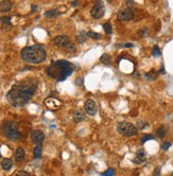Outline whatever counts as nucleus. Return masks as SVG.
I'll use <instances>...</instances> for the list:
<instances>
[{"mask_svg": "<svg viewBox=\"0 0 173 176\" xmlns=\"http://www.w3.org/2000/svg\"><path fill=\"white\" fill-rule=\"evenodd\" d=\"M147 125H148V123H147V122H143V121H138V123H137V127L140 128V129H143Z\"/></svg>", "mask_w": 173, "mask_h": 176, "instance_id": "30", "label": "nucleus"}, {"mask_svg": "<svg viewBox=\"0 0 173 176\" xmlns=\"http://www.w3.org/2000/svg\"><path fill=\"white\" fill-rule=\"evenodd\" d=\"M76 4H78V2H76V1H74V2L72 3V5H76Z\"/></svg>", "mask_w": 173, "mask_h": 176, "instance_id": "35", "label": "nucleus"}, {"mask_svg": "<svg viewBox=\"0 0 173 176\" xmlns=\"http://www.w3.org/2000/svg\"><path fill=\"white\" fill-rule=\"evenodd\" d=\"M59 14H60V12L57 10H50L45 13V17H47V18L55 17V16H57Z\"/></svg>", "mask_w": 173, "mask_h": 176, "instance_id": "21", "label": "nucleus"}, {"mask_svg": "<svg viewBox=\"0 0 173 176\" xmlns=\"http://www.w3.org/2000/svg\"><path fill=\"white\" fill-rule=\"evenodd\" d=\"M65 50H66L67 52H73V51L76 50V46L72 45V44L70 43L67 47H65Z\"/></svg>", "mask_w": 173, "mask_h": 176, "instance_id": "28", "label": "nucleus"}, {"mask_svg": "<svg viewBox=\"0 0 173 176\" xmlns=\"http://www.w3.org/2000/svg\"><path fill=\"white\" fill-rule=\"evenodd\" d=\"M87 35H88V37L92 38V39H99V38H101V35H100L99 33H96V32H94V31L87 32Z\"/></svg>", "mask_w": 173, "mask_h": 176, "instance_id": "24", "label": "nucleus"}, {"mask_svg": "<svg viewBox=\"0 0 173 176\" xmlns=\"http://www.w3.org/2000/svg\"><path fill=\"white\" fill-rule=\"evenodd\" d=\"M165 135H166V128L164 127V126L157 128V131H156V136H157L158 138H164Z\"/></svg>", "mask_w": 173, "mask_h": 176, "instance_id": "23", "label": "nucleus"}, {"mask_svg": "<svg viewBox=\"0 0 173 176\" xmlns=\"http://www.w3.org/2000/svg\"><path fill=\"white\" fill-rule=\"evenodd\" d=\"M45 104H46L47 107L50 109V111H56V109H59L60 107H61L62 103L61 101L57 100V99L55 98H48L46 99V101H45Z\"/></svg>", "mask_w": 173, "mask_h": 176, "instance_id": "11", "label": "nucleus"}, {"mask_svg": "<svg viewBox=\"0 0 173 176\" xmlns=\"http://www.w3.org/2000/svg\"><path fill=\"white\" fill-rule=\"evenodd\" d=\"M139 34L141 36H142V37H145V36H148L149 34H150V33H149V30L148 29H142V30H140L139 31Z\"/></svg>", "mask_w": 173, "mask_h": 176, "instance_id": "31", "label": "nucleus"}, {"mask_svg": "<svg viewBox=\"0 0 173 176\" xmlns=\"http://www.w3.org/2000/svg\"><path fill=\"white\" fill-rule=\"evenodd\" d=\"M100 62L104 65H110L112 63V58L108 54H102V56L100 57Z\"/></svg>", "mask_w": 173, "mask_h": 176, "instance_id": "19", "label": "nucleus"}, {"mask_svg": "<svg viewBox=\"0 0 173 176\" xmlns=\"http://www.w3.org/2000/svg\"><path fill=\"white\" fill-rule=\"evenodd\" d=\"M1 167H2L3 170L9 171V170L13 167V160L12 159H9V158L3 159V160L1 161Z\"/></svg>", "mask_w": 173, "mask_h": 176, "instance_id": "16", "label": "nucleus"}, {"mask_svg": "<svg viewBox=\"0 0 173 176\" xmlns=\"http://www.w3.org/2000/svg\"><path fill=\"white\" fill-rule=\"evenodd\" d=\"M103 29H104V31H105V33L106 34H112V32H113V28H112V25H110V21H106V23H104V25H103Z\"/></svg>", "mask_w": 173, "mask_h": 176, "instance_id": "22", "label": "nucleus"}, {"mask_svg": "<svg viewBox=\"0 0 173 176\" xmlns=\"http://www.w3.org/2000/svg\"><path fill=\"white\" fill-rule=\"evenodd\" d=\"M153 56H155V57H158V56L161 55V50L158 48L157 46H154V48H153Z\"/></svg>", "mask_w": 173, "mask_h": 176, "instance_id": "27", "label": "nucleus"}, {"mask_svg": "<svg viewBox=\"0 0 173 176\" xmlns=\"http://www.w3.org/2000/svg\"><path fill=\"white\" fill-rule=\"evenodd\" d=\"M87 37H88L87 33L84 32V31H81V32L76 35V40H78V43H80V44H84L85 41H86Z\"/></svg>", "mask_w": 173, "mask_h": 176, "instance_id": "18", "label": "nucleus"}, {"mask_svg": "<svg viewBox=\"0 0 173 176\" xmlns=\"http://www.w3.org/2000/svg\"><path fill=\"white\" fill-rule=\"evenodd\" d=\"M154 139V136L153 135H149V134H147V135H145V136L141 138V143H145V142H147L148 140H153Z\"/></svg>", "mask_w": 173, "mask_h": 176, "instance_id": "26", "label": "nucleus"}, {"mask_svg": "<svg viewBox=\"0 0 173 176\" xmlns=\"http://www.w3.org/2000/svg\"><path fill=\"white\" fill-rule=\"evenodd\" d=\"M84 119H85V115L81 109H76L73 113V120L76 122H80V121L84 120Z\"/></svg>", "mask_w": 173, "mask_h": 176, "instance_id": "15", "label": "nucleus"}, {"mask_svg": "<svg viewBox=\"0 0 173 176\" xmlns=\"http://www.w3.org/2000/svg\"><path fill=\"white\" fill-rule=\"evenodd\" d=\"M25 150H23V148H18L17 150H16L15 152V155H14V158H15V161H17V162H20V161L23 160V158H25Z\"/></svg>", "mask_w": 173, "mask_h": 176, "instance_id": "14", "label": "nucleus"}, {"mask_svg": "<svg viewBox=\"0 0 173 176\" xmlns=\"http://www.w3.org/2000/svg\"><path fill=\"white\" fill-rule=\"evenodd\" d=\"M84 109L87 115H89V116H94L98 111L97 104L94 103V100H87L84 105Z\"/></svg>", "mask_w": 173, "mask_h": 176, "instance_id": "9", "label": "nucleus"}, {"mask_svg": "<svg viewBox=\"0 0 173 176\" xmlns=\"http://www.w3.org/2000/svg\"><path fill=\"white\" fill-rule=\"evenodd\" d=\"M170 146H171V142H169V141H165V142L161 144V148H163L164 151H167Z\"/></svg>", "mask_w": 173, "mask_h": 176, "instance_id": "29", "label": "nucleus"}, {"mask_svg": "<svg viewBox=\"0 0 173 176\" xmlns=\"http://www.w3.org/2000/svg\"><path fill=\"white\" fill-rule=\"evenodd\" d=\"M53 44L56 47H60V48H65L70 44V38L66 35H59L54 37L53 39Z\"/></svg>", "mask_w": 173, "mask_h": 176, "instance_id": "8", "label": "nucleus"}, {"mask_svg": "<svg viewBox=\"0 0 173 176\" xmlns=\"http://www.w3.org/2000/svg\"><path fill=\"white\" fill-rule=\"evenodd\" d=\"M1 132H2V135H4L7 138H9L10 140H19L21 139L23 135L19 133L18 131V126L15 122H12V121H8V122H4V123L1 125Z\"/></svg>", "mask_w": 173, "mask_h": 176, "instance_id": "4", "label": "nucleus"}, {"mask_svg": "<svg viewBox=\"0 0 173 176\" xmlns=\"http://www.w3.org/2000/svg\"><path fill=\"white\" fill-rule=\"evenodd\" d=\"M104 12H105V9H104L103 3H102L101 1H97L96 4L92 7V11H90V15H92V17L94 18V19H100V18L103 17Z\"/></svg>", "mask_w": 173, "mask_h": 176, "instance_id": "6", "label": "nucleus"}, {"mask_svg": "<svg viewBox=\"0 0 173 176\" xmlns=\"http://www.w3.org/2000/svg\"><path fill=\"white\" fill-rule=\"evenodd\" d=\"M147 160V155H145V153L143 151H138L137 153H136V156H135V158H134V164H143L145 161Z\"/></svg>", "mask_w": 173, "mask_h": 176, "instance_id": "12", "label": "nucleus"}, {"mask_svg": "<svg viewBox=\"0 0 173 176\" xmlns=\"http://www.w3.org/2000/svg\"><path fill=\"white\" fill-rule=\"evenodd\" d=\"M124 47H129V48H131V47H133V45L132 44H125Z\"/></svg>", "mask_w": 173, "mask_h": 176, "instance_id": "34", "label": "nucleus"}, {"mask_svg": "<svg viewBox=\"0 0 173 176\" xmlns=\"http://www.w3.org/2000/svg\"><path fill=\"white\" fill-rule=\"evenodd\" d=\"M134 18V13L131 9H124L118 13V20L119 21H130Z\"/></svg>", "mask_w": 173, "mask_h": 176, "instance_id": "7", "label": "nucleus"}, {"mask_svg": "<svg viewBox=\"0 0 173 176\" xmlns=\"http://www.w3.org/2000/svg\"><path fill=\"white\" fill-rule=\"evenodd\" d=\"M115 173H116L115 170H113V169H108L107 171H105L104 173H103V175L104 176H112V175H114Z\"/></svg>", "mask_w": 173, "mask_h": 176, "instance_id": "32", "label": "nucleus"}, {"mask_svg": "<svg viewBox=\"0 0 173 176\" xmlns=\"http://www.w3.org/2000/svg\"><path fill=\"white\" fill-rule=\"evenodd\" d=\"M1 23L3 25H11V18L8 17V16H3L1 18Z\"/></svg>", "mask_w": 173, "mask_h": 176, "instance_id": "25", "label": "nucleus"}, {"mask_svg": "<svg viewBox=\"0 0 173 176\" xmlns=\"http://www.w3.org/2000/svg\"><path fill=\"white\" fill-rule=\"evenodd\" d=\"M73 71V65L67 60H56L47 68V74L56 81H64Z\"/></svg>", "mask_w": 173, "mask_h": 176, "instance_id": "2", "label": "nucleus"}, {"mask_svg": "<svg viewBox=\"0 0 173 176\" xmlns=\"http://www.w3.org/2000/svg\"><path fill=\"white\" fill-rule=\"evenodd\" d=\"M21 60L30 64H41L46 60V51L43 46L33 45L25 47L21 50Z\"/></svg>", "mask_w": 173, "mask_h": 176, "instance_id": "3", "label": "nucleus"}, {"mask_svg": "<svg viewBox=\"0 0 173 176\" xmlns=\"http://www.w3.org/2000/svg\"><path fill=\"white\" fill-rule=\"evenodd\" d=\"M157 76H158V72L155 70H151V71H149V72L145 73V78H147V80H149V81L155 80V79L157 78Z\"/></svg>", "mask_w": 173, "mask_h": 176, "instance_id": "20", "label": "nucleus"}, {"mask_svg": "<svg viewBox=\"0 0 173 176\" xmlns=\"http://www.w3.org/2000/svg\"><path fill=\"white\" fill-rule=\"evenodd\" d=\"M30 137H31V140H32V142H33L34 144H41L44 141V139H45V135H44L43 132L39 131V129H35V131L31 132Z\"/></svg>", "mask_w": 173, "mask_h": 176, "instance_id": "10", "label": "nucleus"}, {"mask_svg": "<svg viewBox=\"0 0 173 176\" xmlns=\"http://www.w3.org/2000/svg\"><path fill=\"white\" fill-rule=\"evenodd\" d=\"M118 132L124 137H132L138 134V128L130 122H120L118 124Z\"/></svg>", "mask_w": 173, "mask_h": 176, "instance_id": "5", "label": "nucleus"}, {"mask_svg": "<svg viewBox=\"0 0 173 176\" xmlns=\"http://www.w3.org/2000/svg\"><path fill=\"white\" fill-rule=\"evenodd\" d=\"M13 8V3L10 0H3L0 1V12L1 13H7L9 11H11Z\"/></svg>", "mask_w": 173, "mask_h": 176, "instance_id": "13", "label": "nucleus"}, {"mask_svg": "<svg viewBox=\"0 0 173 176\" xmlns=\"http://www.w3.org/2000/svg\"><path fill=\"white\" fill-rule=\"evenodd\" d=\"M16 174H21V175H29L28 172H23V171H20V172H16Z\"/></svg>", "mask_w": 173, "mask_h": 176, "instance_id": "33", "label": "nucleus"}, {"mask_svg": "<svg viewBox=\"0 0 173 176\" xmlns=\"http://www.w3.org/2000/svg\"><path fill=\"white\" fill-rule=\"evenodd\" d=\"M37 86V80L32 78L25 79L11 88V90L7 93V100L14 107H23L35 95Z\"/></svg>", "mask_w": 173, "mask_h": 176, "instance_id": "1", "label": "nucleus"}, {"mask_svg": "<svg viewBox=\"0 0 173 176\" xmlns=\"http://www.w3.org/2000/svg\"><path fill=\"white\" fill-rule=\"evenodd\" d=\"M41 153H43V146L41 144H35V148H34V152H33V156L35 159L41 158Z\"/></svg>", "mask_w": 173, "mask_h": 176, "instance_id": "17", "label": "nucleus"}]
</instances>
